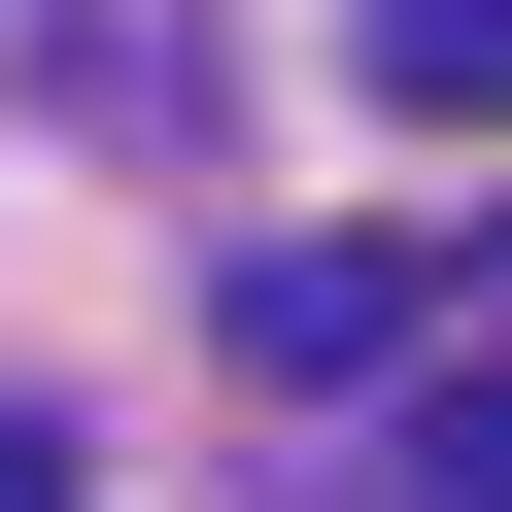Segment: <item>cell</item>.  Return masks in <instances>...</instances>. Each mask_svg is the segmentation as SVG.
I'll return each instance as SVG.
<instances>
[{
    "instance_id": "cell-4",
    "label": "cell",
    "mask_w": 512,
    "mask_h": 512,
    "mask_svg": "<svg viewBox=\"0 0 512 512\" xmlns=\"http://www.w3.org/2000/svg\"><path fill=\"white\" fill-rule=\"evenodd\" d=\"M342 69H376V103H444V137H478V103H512V0H342Z\"/></svg>"
},
{
    "instance_id": "cell-2",
    "label": "cell",
    "mask_w": 512,
    "mask_h": 512,
    "mask_svg": "<svg viewBox=\"0 0 512 512\" xmlns=\"http://www.w3.org/2000/svg\"><path fill=\"white\" fill-rule=\"evenodd\" d=\"M376 512H512V342H444V376L376 410Z\"/></svg>"
},
{
    "instance_id": "cell-3",
    "label": "cell",
    "mask_w": 512,
    "mask_h": 512,
    "mask_svg": "<svg viewBox=\"0 0 512 512\" xmlns=\"http://www.w3.org/2000/svg\"><path fill=\"white\" fill-rule=\"evenodd\" d=\"M35 103H69V137H171V103H205V35H171V0H69V35H35Z\"/></svg>"
},
{
    "instance_id": "cell-1",
    "label": "cell",
    "mask_w": 512,
    "mask_h": 512,
    "mask_svg": "<svg viewBox=\"0 0 512 512\" xmlns=\"http://www.w3.org/2000/svg\"><path fill=\"white\" fill-rule=\"evenodd\" d=\"M239 376H444V274L410 239H274L239 274Z\"/></svg>"
},
{
    "instance_id": "cell-5",
    "label": "cell",
    "mask_w": 512,
    "mask_h": 512,
    "mask_svg": "<svg viewBox=\"0 0 512 512\" xmlns=\"http://www.w3.org/2000/svg\"><path fill=\"white\" fill-rule=\"evenodd\" d=\"M0 512H69V410H0Z\"/></svg>"
}]
</instances>
